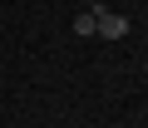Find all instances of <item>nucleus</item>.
<instances>
[{
	"label": "nucleus",
	"mask_w": 148,
	"mask_h": 128,
	"mask_svg": "<svg viewBox=\"0 0 148 128\" xmlns=\"http://www.w3.org/2000/svg\"><path fill=\"white\" fill-rule=\"evenodd\" d=\"M74 35H94V15H89V10L74 15Z\"/></svg>",
	"instance_id": "f03ea898"
},
{
	"label": "nucleus",
	"mask_w": 148,
	"mask_h": 128,
	"mask_svg": "<svg viewBox=\"0 0 148 128\" xmlns=\"http://www.w3.org/2000/svg\"><path fill=\"white\" fill-rule=\"evenodd\" d=\"M89 15H94V35H104V39H123L128 35V15H114L109 5H89Z\"/></svg>",
	"instance_id": "f257e3e1"
}]
</instances>
